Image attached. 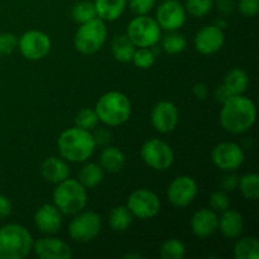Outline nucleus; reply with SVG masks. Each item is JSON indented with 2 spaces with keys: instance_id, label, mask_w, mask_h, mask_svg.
Masks as SVG:
<instances>
[{
  "instance_id": "nucleus-18",
  "label": "nucleus",
  "mask_w": 259,
  "mask_h": 259,
  "mask_svg": "<svg viewBox=\"0 0 259 259\" xmlns=\"http://www.w3.org/2000/svg\"><path fill=\"white\" fill-rule=\"evenodd\" d=\"M62 212L51 204H45L34 214V224L40 233L56 234L62 227Z\"/></svg>"
},
{
  "instance_id": "nucleus-22",
  "label": "nucleus",
  "mask_w": 259,
  "mask_h": 259,
  "mask_svg": "<svg viewBox=\"0 0 259 259\" xmlns=\"http://www.w3.org/2000/svg\"><path fill=\"white\" fill-rule=\"evenodd\" d=\"M128 0H95L96 15L104 22H114L123 15Z\"/></svg>"
},
{
  "instance_id": "nucleus-4",
  "label": "nucleus",
  "mask_w": 259,
  "mask_h": 259,
  "mask_svg": "<svg viewBox=\"0 0 259 259\" xmlns=\"http://www.w3.org/2000/svg\"><path fill=\"white\" fill-rule=\"evenodd\" d=\"M99 120L108 126H118L128 121L132 114V104L128 96L119 91L104 94L95 105Z\"/></svg>"
},
{
  "instance_id": "nucleus-45",
  "label": "nucleus",
  "mask_w": 259,
  "mask_h": 259,
  "mask_svg": "<svg viewBox=\"0 0 259 259\" xmlns=\"http://www.w3.org/2000/svg\"><path fill=\"white\" fill-rule=\"evenodd\" d=\"M230 96H233V95L229 93V90H228L224 85L218 86L217 91H215V98H217V100L219 101V103L224 104L225 101L230 98Z\"/></svg>"
},
{
  "instance_id": "nucleus-16",
  "label": "nucleus",
  "mask_w": 259,
  "mask_h": 259,
  "mask_svg": "<svg viewBox=\"0 0 259 259\" xmlns=\"http://www.w3.org/2000/svg\"><path fill=\"white\" fill-rule=\"evenodd\" d=\"M32 250L40 259H70L72 249L63 240L53 237H46L33 242Z\"/></svg>"
},
{
  "instance_id": "nucleus-27",
  "label": "nucleus",
  "mask_w": 259,
  "mask_h": 259,
  "mask_svg": "<svg viewBox=\"0 0 259 259\" xmlns=\"http://www.w3.org/2000/svg\"><path fill=\"white\" fill-rule=\"evenodd\" d=\"M133 218L126 206H115L109 214V225L114 232H125L133 223Z\"/></svg>"
},
{
  "instance_id": "nucleus-12",
  "label": "nucleus",
  "mask_w": 259,
  "mask_h": 259,
  "mask_svg": "<svg viewBox=\"0 0 259 259\" xmlns=\"http://www.w3.org/2000/svg\"><path fill=\"white\" fill-rule=\"evenodd\" d=\"M244 151L234 142H223L211 152L212 163L218 168L227 172H233L239 168L244 162Z\"/></svg>"
},
{
  "instance_id": "nucleus-10",
  "label": "nucleus",
  "mask_w": 259,
  "mask_h": 259,
  "mask_svg": "<svg viewBox=\"0 0 259 259\" xmlns=\"http://www.w3.org/2000/svg\"><path fill=\"white\" fill-rule=\"evenodd\" d=\"M126 207L132 215L138 219H152L158 215L161 210V200L151 190L138 189L132 192L128 197Z\"/></svg>"
},
{
  "instance_id": "nucleus-24",
  "label": "nucleus",
  "mask_w": 259,
  "mask_h": 259,
  "mask_svg": "<svg viewBox=\"0 0 259 259\" xmlns=\"http://www.w3.org/2000/svg\"><path fill=\"white\" fill-rule=\"evenodd\" d=\"M137 47L126 34L116 35L111 42V53H113L114 58L119 62H132Z\"/></svg>"
},
{
  "instance_id": "nucleus-14",
  "label": "nucleus",
  "mask_w": 259,
  "mask_h": 259,
  "mask_svg": "<svg viewBox=\"0 0 259 259\" xmlns=\"http://www.w3.org/2000/svg\"><path fill=\"white\" fill-rule=\"evenodd\" d=\"M199 187L196 181L190 176L176 177L167 189V197L176 207H186L196 199Z\"/></svg>"
},
{
  "instance_id": "nucleus-32",
  "label": "nucleus",
  "mask_w": 259,
  "mask_h": 259,
  "mask_svg": "<svg viewBox=\"0 0 259 259\" xmlns=\"http://www.w3.org/2000/svg\"><path fill=\"white\" fill-rule=\"evenodd\" d=\"M186 254L185 244L179 239L166 240L161 247V257L163 259H182Z\"/></svg>"
},
{
  "instance_id": "nucleus-17",
  "label": "nucleus",
  "mask_w": 259,
  "mask_h": 259,
  "mask_svg": "<svg viewBox=\"0 0 259 259\" xmlns=\"http://www.w3.org/2000/svg\"><path fill=\"white\" fill-rule=\"evenodd\" d=\"M224 32L217 25H206L195 35V48L201 55H214L224 46Z\"/></svg>"
},
{
  "instance_id": "nucleus-46",
  "label": "nucleus",
  "mask_w": 259,
  "mask_h": 259,
  "mask_svg": "<svg viewBox=\"0 0 259 259\" xmlns=\"http://www.w3.org/2000/svg\"><path fill=\"white\" fill-rule=\"evenodd\" d=\"M215 25H217V27H219V28H225L227 27V22H225V20H223V19H219V20H217V23H215Z\"/></svg>"
},
{
  "instance_id": "nucleus-40",
  "label": "nucleus",
  "mask_w": 259,
  "mask_h": 259,
  "mask_svg": "<svg viewBox=\"0 0 259 259\" xmlns=\"http://www.w3.org/2000/svg\"><path fill=\"white\" fill-rule=\"evenodd\" d=\"M96 146H108L111 141V133L106 128H100L93 134Z\"/></svg>"
},
{
  "instance_id": "nucleus-44",
  "label": "nucleus",
  "mask_w": 259,
  "mask_h": 259,
  "mask_svg": "<svg viewBox=\"0 0 259 259\" xmlns=\"http://www.w3.org/2000/svg\"><path fill=\"white\" fill-rule=\"evenodd\" d=\"M192 93H194V96L197 100H205L207 98L209 90H207V86L204 82H197L194 85Z\"/></svg>"
},
{
  "instance_id": "nucleus-6",
  "label": "nucleus",
  "mask_w": 259,
  "mask_h": 259,
  "mask_svg": "<svg viewBox=\"0 0 259 259\" xmlns=\"http://www.w3.org/2000/svg\"><path fill=\"white\" fill-rule=\"evenodd\" d=\"M106 37H108V29L105 22L100 18H95L82 23L78 27L73 37V46L76 51L82 55H94L101 50Z\"/></svg>"
},
{
  "instance_id": "nucleus-25",
  "label": "nucleus",
  "mask_w": 259,
  "mask_h": 259,
  "mask_svg": "<svg viewBox=\"0 0 259 259\" xmlns=\"http://www.w3.org/2000/svg\"><path fill=\"white\" fill-rule=\"evenodd\" d=\"M223 85L229 90L232 95H243L249 85V77L242 68H233L225 75Z\"/></svg>"
},
{
  "instance_id": "nucleus-36",
  "label": "nucleus",
  "mask_w": 259,
  "mask_h": 259,
  "mask_svg": "<svg viewBox=\"0 0 259 259\" xmlns=\"http://www.w3.org/2000/svg\"><path fill=\"white\" fill-rule=\"evenodd\" d=\"M230 200L225 191H215L210 196V207L215 212H223L229 209Z\"/></svg>"
},
{
  "instance_id": "nucleus-23",
  "label": "nucleus",
  "mask_w": 259,
  "mask_h": 259,
  "mask_svg": "<svg viewBox=\"0 0 259 259\" xmlns=\"http://www.w3.org/2000/svg\"><path fill=\"white\" fill-rule=\"evenodd\" d=\"M100 166L104 171L118 174L125 166V156L118 147L105 146L100 153Z\"/></svg>"
},
{
  "instance_id": "nucleus-5",
  "label": "nucleus",
  "mask_w": 259,
  "mask_h": 259,
  "mask_svg": "<svg viewBox=\"0 0 259 259\" xmlns=\"http://www.w3.org/2000/svg\"><path fill=\"white\" fill-rule=\"evenodd\" d=\"M88 204L86 189L73 179H66L56 185L53 191V205L65 215H76Z\"/></svg>"
},
{
  "instance_id": "nucleus-35",
  "label": "nucleus",
  "mask_w": 259,
  "mask_h": 259,
  "mask_svg": "<svg viewBox=\"0 0 259 259\" xmlns=\"http://www.w3.org/2000/svg\"><path fill=\"white\" fill-rule=\"evenodd\" d=\"M132 62L137 67L147 70V68H151L156 62V53L149 47H138V50H136V52H134Z\"/></svg>"
},
{
  "instance_id": "nucleus-3",
  "label": "nucleus",
  "mask_w": 259,
  "mask_h": 259,
  "mask_svg": "<svg viewBox=\"0 0 259 259\" xmlns=\"http://www.w3.org/2000/svg\"><path fill=\"white\" fill-rule=\"evenodd\" d=\"M33 237L27 228L7 224L0 228V259H23L30 253Z\"/></svg>"
},
{
  "instance_id": "nucleus-30",
  "label": "nucleus",
  "mask_w": 259,
  "mask_h": 259,
  "mask_svg": "<svg viewBox=\"0 0 259 259\" xmlns=\"http://www.w3.org/2000/svg\"><path fill=\"white\" fill-rule=\"evenodd\" d=\"M186 46V38H185L184 34L177 32V30L167 33V34L162 38L161 42L162 50L166 53H168V55H177V53H181L182 51H185Z\"/></svg>"
},
{
  "instance_id": "nucleus-29",
  "label": "nucleus",
  "mask_w": 259,
  "mask_h": 259,
  "mask_svg": "<svg viewBox=\"0 0 259 259\" xmlns=\"http://www.w3.org/2000/svg\"><path fill=\"white\" fill-rule=\"evenodd\" d=\"M238 187L244 199L257 201L259 197V176L257 174L244 175L239 179Z\"/></svg>"
},
{
  "instance_id": "nucleus-26",
  "label": "nucleus",
  "mask_w": 259,
  "mask_h": 259,
  "mask_svg": "<svg viewBox=\"0 0 259 259\" xmlns=\"http://www.w3.org/2000/svg\"><path fill=\"white\" fill-rule=\"evenodd\" d=\"M104 180V169L98 163H86L81 167L78 172V182L88 189H94L99 186Z\"/></svg>"
},
{
  "instance_id": "nucleus-8",
  "label": "nucleus",
  "mask_w": 259,
  "mask_h": 259,
  "mask_svg": "<svg viewBox=\"0 0 259 259\" xmlns=\"http://www.w3.org/2000/svg\"><path fill=\"white\" fill-rule=\"evenodd\" d=\"M141 156L144 163L154 171H166L175 161L174 149L162 139H149L142 146Z\"/></svg>"
},
{
  "instance_id": "nucleus-2",
  "label": "nucleus",
  "mask_w": 259,
  "mask_h": 259,
  "mask_svg": "<svg viewBox=\"0 0 259 259\" xmlns=\"http://www.w3.org/2000/svg\"><path fill=\"white\" fill-rule=\"evenodd\" d=\"M57 147L60 156L65 161L82 163L93 156L96 143L90 131L73 126L61 133L57 139Z\"/></svg>"
},
{
  "instance_id": "nucleus-1",
  "label": "nucleus",
  "mask_w": 259,
  "mask_h": 259,
  "mask_svg": "<svg viewBox=\"0 0 259 259\" xmlns=\"http://www.w3.org/2000/svg\"><path fill=\"white\" fill-rule=\"evenodd\" d=\"M255 105L249 98L233 95L223 104L220 111V125L232 134L248 132L255 123Z\"/></svg>"
},
{
  "instance_id": "nucleus-21",
  "label": "nucleus",
  "mask_w": 259,
  "mask_h": 259,
  "mask_svg": "<svg viewBox=\"0 0 259 259\" xmlns=\"http://www.w3.org/2000/svg\"><path fill=\"white\" fill-rule=\"evenodd\" d=\"M218 229L228 239L239 238L244 229V220H243L242 214L237 210L227 209L225 211H223L222 217L219 218Z\"/></svg>"
},
{
  "instance_id": "nucleus-20",
  "label": "nucleus",
  "mask_w": 259,
  "mask_h": 259,
  "mask_svg": "<svg viewBox=\"0 0 259 259\" xmlns=\"http://www.w3.org/2000/svg\"><path fill=\"white\" fill-rule=\"evenodd\" d=\"M70 166L62 157H50L40 164V175L47 182L57 185L70 177Z\"/></svg>"
},
{
  "instance_id": "nucleus-37",
  "label": "nucleus",
  "mask_w": 259,
  "mask_h": 259,
  "mask_svg": "<svg viewBox=\"0 0 259 259\" xmlns=\"http://www.w3.org/2000/svg\"><path fill=\"white\" fill-rule=\"evenodd\" d=\"M18 47V39L13 33H0V55H10Z\"/></svg>"
},
{
  "instance_id": "nucleus-33",
  "label": "nucleus",
  "mask_w": 259,
  "mask_h": 259,
  "mask_svg": "<svg viewBox=\"0 0 259 259\" xmlns=\"http://www.w3.org/2000/svg\"><path fill=\"white\" fill-rule=\"evenodd\" d=\"M185 10L195 18H204L211 12L214 7V0H186Z\"/></svg>"
},
{
  "instance_id": "nucleus-42",
  "label": "nucleus",
  "mask_w": 259,
  "mask_h": 259,
  "mask_svg": "<svg viewBox=\"0 0 259 259\" xmlns=\"http://www.w3.org/2000/svg\"><path fill=\"white\" fill-rule=\"evenodd\" d=\"M12 214V202L4 195H0V220L5 219Z\"/></svg>"
},
{
  "instance_id": "nucleus-28",
  "label": "nucleus",
  "mask_w": 259,
  "mask_h": 259,
  "mask_svg": "<svg viewBox=\"0 0 259 259\" xmlns=\"http://www.w3.org/2000/svg\"><path fill=\"white\" fill-rule=\"evenodd\" d=\"M235 259H258L259 258V242L254 237H244L238 240L234 245Z\"/></svg>"
},
{
  "instance_id": "nucleus-47",
  "label": "nucleus",
  "mask_w": 259,
  "mask_h": 259,
  "mask_svg": "<svg viewBox=\"0 0 259 259\" xmlns=\"http://www.w3.org/2000/svg\"><path fill=\"white\" fill-rule=\"evenodd\" d=\"M125 258H142L141 254H138V253H128V254L124 255Z\"/></svg>"
},
{
  "instance_id": "nucleus-9",
  "label": "nucleus",
  "mask_w": 259,
  "mask_h": 259,
  "mask_svg": "<svg viewBox=\"0 0 259 259\" xmlns=\"http://www.w3.org/2000/svg\"><path fill=\"white\" fill-rule=\"evenodd\" d=\"M101 230V218L95 211L76 214L68 225V235L77 243H88L95 239Z\"/></svg>"
},
{
  "instance_id": "nucleus-19",
  "label": "nucleus",
  "mask_w": 259,
  "mask_h": 259,
  "mask_svg": "<svg viewBox=\"0 0 259 259\" xmlns=\"http://www.w3.org/2000/svg\"><path fill=\"white\" fill-rule=\"evenodd\" d=\"M219 227V217L211 209H201L191 218V230L197 238H209Z\"/></svg>"
},
{
  "instance_id": "nucleus-7",
  "label": "nucleus",
  "mask_w": 259,
  "mask_h": 259,
  "mask_svg": "<svg viewBox=\"0 0 259 259\" xmlns=\"http://www.w3.org/2000/svg\"><path fill=\"white\" fill-rule=\"evenodd\" d=\"M161 27L156 19L147 15H137L131 20L126 35L136 47H154L161 40Z\"/></svg>"
},
{
  "instance_id": "nucleus-31",
  "label": "nucleus",
  "mask_w": 259,
  "mask_h": 259,
  "mask_svg": "<svg viewBox=\"0 0 259 259\" xmlns=\"http://www.w3.org/2000/svg\"><path fill=\"white\" fill-rule=\"evenodd\" d=\"M98 18L95 10V5L93 2H80L77 4L73 5L72 8V19L76 23H82L89 22Z\"/></svg>"
},
{
  "instance_id": "nucleus-41",
  "label": "nucleus",
  "mask_w": 259,
  "mask_h": 259,
  "mask_svg": "<svg viewBox=\"0 0 259 259\" xmlns=\"http://www.w3.org/2000/svg\"><path fill=\"white\" fill-rule=\"evenodd\" d=\"M238 184H239V177H238L237 175H228V176H225L222 181L223 191H234L238 187Z\"/></svg>"
},
{
  "instance_id": "nucleus-11",
  "label": "nucleus",
  "mask_w": 259,
  "mask_h": 259,
  "mask_svg": "<svg viewBox=\"0 0 259 259\" xmlns=\"http://www.w3.org/2000/svg\"><path fill=\"white\" fill-rule=\"evenodd\" d=\"M50 37L40 30H28L18 39V48L24 58L30 61L43 60L51 51Z\"/></svg>"
},
{
  "instance_id": "nucleus-13",
  "label": "nucleus",
  "mask_w": 259,
  "mask_h": 259,
  "mask_svg": "<svg viewBox=\"0 0 259 259\" xmlns=\"http://www.w3.org/2000/svg\"><path fill=\"white\" fill-rule=\"evenodd\" d=\"M186 10L177 0H163L156 13V20L161 29L174 32L184 27L186 23Z\"/></svg>"
},
{
  "instance_id": "nucleus-39",
  "label": "nucleus",
  "mask_w": 259,
  "mask_h": 259,
  "mask_svg": "<svg viewBox=\"0 0 259 259\" xmlns=\"http://www.w3.org/2000/svg\"><path fill=\"white\" fill-rule=\"evenodd\" d=\"M237 7L240 14L248 18H253L259 12V0H239Z\"/></svg>"
},
{
  "instance_id": "nucleus-34",
  "label": "nucleus",
  "mask_w": 259,
  "mask_h": 259,
  "mask_svg": "<svg viewBox=\"0 0 259 259\" xmlns=\"http://www.w3.org/2000/svg\"><path fill=\"white\" fill-rule=\"evenodd\" d=\"M98 123L99 118L96 115L95 109H81L75 118L76 126H78L81 129H85V131H93V129L96 128Z\"/></svg>"
},
{
  "instance_id": "nucleus-38",
  "label": "nucleus",
  "mask_w": 259,
  "mask_h": 259,
  "mask_svg": "<svg viewBox=\"0 0 259 259\" xmlns=\"http://www.w3.org/2000/svg\"><path fill=\"white\" fill-rule=\"evenodd\" d=\"M129 8L137 15H147L153 9L156 0H128Z\"/></svg>"
},
{
  "instance_id": "nucleus-15",
  "label": "nucleus",
  "mask_w": 259,
  "mask_h": 259,
  "mask_svg": "<svg viewBox=\"0 0 259 259\" xmlns=\"http://www.w3.org/2000/svg\"><path fill=\"white\" fill-rule=\"evenodd\" d=\"M151 121L153 128L159 133H171L179 124V109L171 101H159L152 110Z\"/></svg>"
},
{
  "instance_id": "nucleus-43",
  "label": "nucleus",
  "mask_w": 259,
  "mask_h": 259,
  "mask_svg": "<svg viewBox=\"0 0 259 259\" xmlns=\"http://www.w3.org/2000/svg\"><path fill=\"white\" fill-rule=\"evenodd\" d=\"M217 8L218 12L222 13L223 15H229L233 13L235 5L234 3H233V0H218Z\"/></svg>"
}]
</instances>
